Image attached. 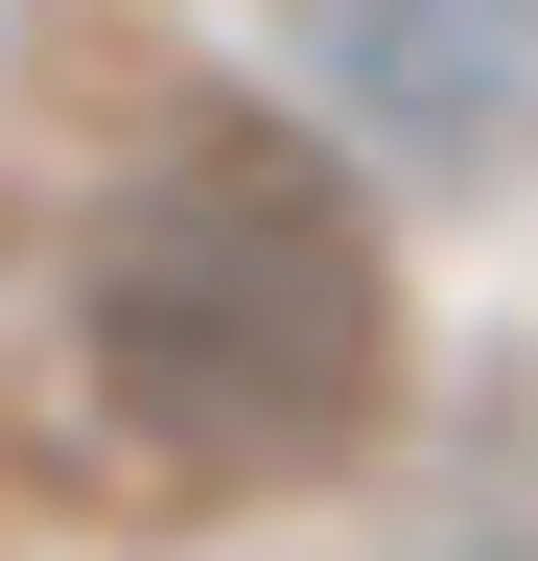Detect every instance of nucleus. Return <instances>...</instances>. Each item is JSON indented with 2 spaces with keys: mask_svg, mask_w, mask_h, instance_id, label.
Here are the masks:
<instances>
[{
  "mask_svg": "<svg viewBox=\"0 0 538 561\" xmlns=\"http://www.w3.org/2000/svg\"><path fill=\"white\" fill-rule=\"evenodd\" d=\"M71 351H94L117 468H164V491H328L398 421V257H375L328 140L164 117L117 164V210H94Z\"/></svg>",
  "mask_w": 538,
  "mask_h": 561,
  "instance_id": "1",
  "label": "nucleus"
},
{
  "mask_svg": "<svg viewBox=\"0 0 538 561\" xmlns=\"http://www.w3.org/2000/svg\"><path fill=\"white\" fill-rule=\"evenodd\" d=\"M282 70L328 94L352 164H422V187H492L538 140V0H257Z\"/></svg>",
  "mask_w": 538,
  "mask_h": 561,
  "instance_id": "2",
  "label": "nucleus"
},
{
  "mask_svg": "<svg viewBox=\"0 0 538 561\" xmlns=\"http://www.w3.org/2000/svg\"><path fill=\"white\" fill-rule=\"evenodd\" d=\"M445 561H538V538H445Z\"/></svg>",
  "mask_w": 538,
  "mask_h": 561,
  "instance_id": "3",
  "label": "nucleus"
}]
</instances>
